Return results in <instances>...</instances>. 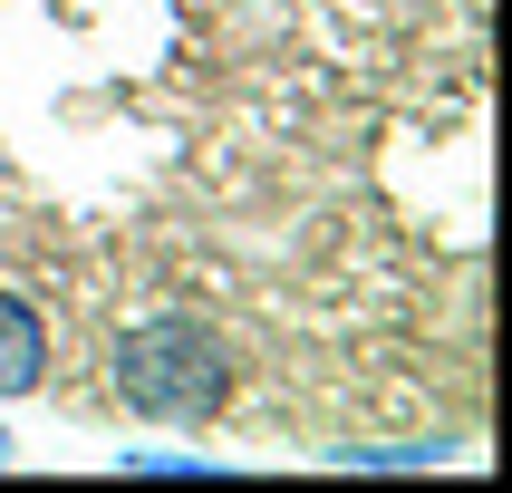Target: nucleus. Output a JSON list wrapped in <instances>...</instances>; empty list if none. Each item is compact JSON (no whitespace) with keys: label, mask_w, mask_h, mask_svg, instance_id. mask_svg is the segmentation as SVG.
Segmentation results:
<instances>
[{"label":"nucleus","mask_w":512,"mask_h":493,"mask_svg":"<svg viewBox=\"0 0 512 493\" xmlns=\"http://www.w3.org/2000/svg\"><path fill=\"white\" fill-rule=\"evenodd\" d=\"M339 474H435L455 464V435H416V445H329Z\"/></svg>","instance_id":"obj_3"},{"label":"nucleus","mask_w":512,"mask_h":493,"mask_svg":"<svg viewBox=\"0 0 512 493\" xmlns=\"http://www.w3.org/2000/svg\"><path fill=\"white\" fill-rule=\"evenodd\" d=\"M29 387H49V319L0 281V397H29Z\"/></svg>","instance_id":"obj_2"},{"label":"nucleus","mask_w":512,"mask_h":493,"mask_svg":"<svg viewBox=\"0 0 512 493\" xmlns=\"http://www.w3.org/2000/svg\"><path fill=\"white\" fill-rule=\"evenodd\" d=\"M10 455H20V445H10V426H0V464H10Z\"/></svg>","instance_id":"obj_5"},{"label":"nucleus","mask_w":512,"mask_h":493,"mask_svg":"<svg viewBox=\"0 0 512 493\" xmlns=\"http://www.w3.org/2000/svg\"><path fill=\"white\" fill-rule=\"evenodd\" d=\"M116 397L145 426H213L232 397V348L194 310H145L116 339Z\"/></svg>","instance_id":"obj_1"},{"label":"nucleus","mask_w":512,"mask_h":493,"mask_svg":"<svg viewBox=\"0 0 512 493\" xmlns=\"http://www.w3.org/2000/svg\"><path fill=\"white\" fill-rule=\"evenodd\" d=\"M116 474H174V484H194V474H223L213 455H116Z\"/></svg>","instance_id":"obj_4"}]
</instances>
